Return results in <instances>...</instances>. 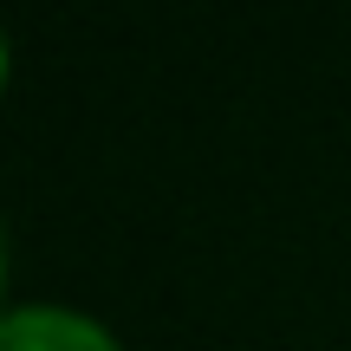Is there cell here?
<instances>
[{
    "instance_id": "6da1fadb",
    "label": "cell",
    "mask_w": 351,
    "mask_h": 351,
    "mask_svg": "<svg viewBox=\"0 0 351 351\" xmlns=\"http://www.w3.org/2000/svg\"><path fill=\"white\" fill-rule=\"evenodd\" d=\"M0 351H117V339L65 306H20L0 319Z\"/></svg>"
},
{
    "instance_id": "7a4b0ae2",
    "label": "cell",
    "mask_w": 351,
    "mask_h": 351,
    "mask_svg": "<svg viewBox=\"0 0 351 351\" xmlns=\"http://www.w3.org/2000/svg\"><path fill=\"white\" fill-rule=\"evenodd\" d=\"M0 78H7V39H0Z\"/></svg>"
},
{
    "instance_id": "3957f363",
    "label": "cell",
    "mask_w": 351,
    "mask_h": 351,
    "mask_svg": "<svg viewBox=\"0 0 351 351\" xmlns=\"http://www.w3.org/2000/svg\"><path fill=\"white\" fill-rule=\"evenodd\" d=\"M0 280H7V247H0Z\"/></svg>"
}]
</instances>
